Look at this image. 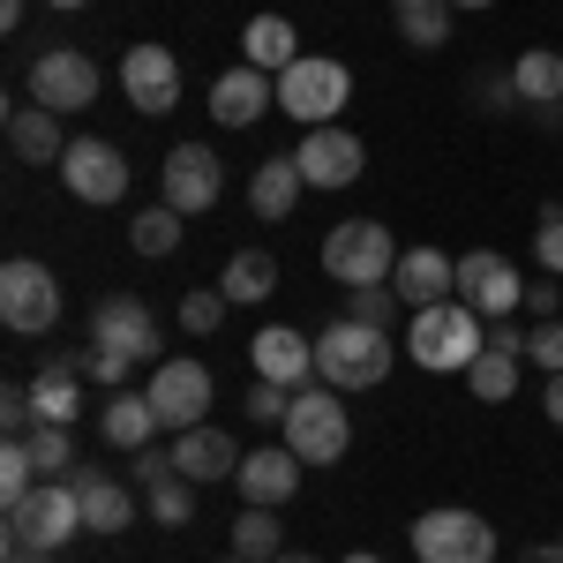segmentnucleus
Wrapping results in <instances>:
<instances>
[{"instance_id": "f257e3e1", "label": "nucleus", "mask_w": 563, "mask_h": 563, "mask_svg": "<svg viewBox=\"0 0 563 563\" xmlns=\"http://www.w3.org/2000/svg\"><path fill=\"white\" fill-rule=\"evenodd\" d=\"M406 353L435 368V376H451V368H474L481 353H488V323H481L466 301H435V308H413V323H406Z\"/></svg>"}, {"instance_id": "f03ea898", "label": "nucleus", "mask_w": 563, "mask_h": 563, "mask_svg": "<svg viewBox=\"0 0 563 563\" xmlns=\"http://www.w3.org/2000/svg\"><path fill=\"white\" fill-rule=\"evenodd\" d=\"M316 376L331 390H376L390 376V331H368V323L339 316V323L316 339Z\"/></svg>"}, {"instance_id": "7ed1b4c3", "label": "nucleus", "mask_w": 563, "mask_h": 563, "mask_svg": "<svg viewBox=\"0 0 563 563\" xmlns=\"http://www.w3.org/2000/svg\"><path fill=\"white\" fill-rule=\"evenodd\" d=\"M353 443V421H346V390H294V406H286V451L301 459V466H339Z\"/></svg>"}, {"instance_id": "20e7f679", "label": "nucleus", "mask_w": 563, "mask_h": 563, "mask_svg": "<svg viewBox=\"0 0 563 563\" xmlns=\"http://www.w3.org/2000/svg\"><path fill=\"white\" fill-rule=\"evenodd\" d=\"M76 533H84V504H76L68 481H38L23 504H8V549H45V556H60Z\"/></svg>"}, {"instance_id": "39448f33", "label": "nucleus", "mask_w": 563, "mask_h": 563, "mask_svg": "<svg viewBox=\"0 0 563 563\" xmlns=\"http://www.w3.org/2000/svg\"><path fill=\"white\" fill-rule=\"evenodd\" d=\"M353 98V68L346 60H323V53H301L286 76H278V106L301 121V129H331Z\"/></svg>"}, {"instance_id": "423d86ee", "label": "nucleus", "mask_w": 563, "mask_h": 563, "mask_svg": "<svg viewBox=\"0 0 563 563\" xmlns=\"http://www.w3.org/2000/svg\"><path fill=\"white\" fill-rule=\"evenodd\" d=\"M323 271H331L339 286H390V271H398L390 225H376V218L331 225V233H323Z\"/></svg>"}, {"instance_id": "0eeeda50", "label": "nucleus", "mask_w": 563, "mask_h": 563, "mask_svg": "<svg viewBox=\"0 0 563 563\" xmlns=\"http://www.w3.org/2000/svg\"><path fill=\"white\" fill-rule=\"evenodd\" d=\"M413 556L421 563H496V526L481 511H459V504L421 511L413 519Z\"/></svg>"}, {"instance_id": "6e6552de", "label": "nucleus", "mask_w": 563, "mask_h": 563, "mask_svg": "<svg viewBox=\"0 0 563 563\" xmlns=\"http://www.w3.org/2000/svg\"><path fill=\"white\" fill-rule=\"evenodd\" d=\"M0 323L23 331V339H45V331L60 323V278H53L45 263L15 256L0 271Z\"/></svg>"}, {"instance_id": "1a4fd4ad", "label": "nucleus", "mask_w": 563, "mask_h": 563, "mask_svg": "<svg viewBox=\"0 0 563 563\" xmlns=\"http://www.w3.org/2000/svg\"><path fill=\"white\" fill-rule=\"evenodd\" d=\"M98 98V60L84 45H45L31 60V106H53V113H84Z\"/></svg>"}, {"instance_id": "9d476101", "label": "nucleus", "mask_w": 563, "mask_h": 563, "mask_svg": "<svg viewBox=\"0 0 563 563\" xmlns=\"http://www.w3.org/2000/svg\"><path fill=\"white\" fill-rule=\"evenodd\" d=\"M60 180H68L76 203H121V196H129V158H121V143H106V135H76L68 158H60Z\"/></svg>"}, {"instance_id": "9b49d317", "label": "nucleus", "mask_w": 563, "mask_h": 563, "mask_svg": "<svg viewBox=\"0 0 563 563\" xmlns=\"http://www.w3.org/2000/svg\"><path fill=\"white\" fill-rule=\"evenodd\" d=\"M151 406H158V429H203L211 413V368L203 361H158L151 368Z\"/></svg>"}, {"instance_id": "f8f14e48", "label": "nucleus", "mask_w": 563, "mask_h": 563, "mask_svg": "<svg viewBox=\"0 0 563 563\" xmlns=\"http://www.w3.org/2000/svg\"><path fill=\"white\" fill-rule=\"evenodd\" d=\"M459 301L474 308L481 323H504V316L526 301V278L511 271V256H496V249H474V256L459 263Z\"/></svg>"}, {"instance_id": "ddd939ff", "label": "nucleus", "mask_w": 563, "mask_h": 563, "mask_svg": "<svg viewBox=\"0 0 563 563\" xmlns=\"http://www.w3.org/2000/svg\"><path fill=\"white\" fill-rule=\"evenodd\" d=\"M218 196H225V166H218L211 143H174L166 151V203H174L180 218L211 211Z\"/></svg>"}, {"instance_id": "4468645a", "label": "nucleus", "mask_w": 563, "mask_h": 563, "mask_svg": "<svg viewBox=\"0 0 563 563\" xmlns=\"http://www.w3.org/2000/svg\"><path fill=\"white\" fill-rule=\"evenodd\" d=\"M294 166H301L308 188H353L361 180V166H368V151H361V135L353 129H308L301 135V151H294Z\"/></svg>"}, {"instance_id": "2eb2a0df", "label": "nucleus", "mask_w": 563, "mask_h": 563, "mask_svg": "<svg viewBox=\"0 0 563 563\" xmlns=\"http://www.w3.org/2000/svg\"><path fill=\"white\" fill-rule=\"evenodd\" d=\"M121 90L135 113H174L180 106V60L166 45H129L121 53Z\"/></svg>"}, {"instance_id": "dca6fc26", "label": "nucleus", "mask_w": 563, "mask_h": 563, "mask_svg": "<svg viewBox=\"0 0 563 563\" xmlns=\"http://www.w3.org/2000/svg\"><path fill=\"white\" fill-rule=\"evenodd\" d=\"M271 106H278V76H263V68H249V60L225 68V76L211 84V121L218 129H256Z\"/></svg>"}, {"instance_id": "f3484780", "label": "nucleus", "mask_w": 563, "mask_h": 563, "mask_svg": "<svg viewBox=\"0 0 563 563\" xmlns=\"http://www.w3.org/2000/svg\"><path fill=\"white\" fill-rule=\"evenodd\" d=\"M90 346H113V353H129V361H151V353H158V316L135 301V294H113V301H98V316H90Z\"/></svg>"}, {"instance_id": "a211bd4d", "label": "nucleus", "mask_w": 563, "mask_h": 563, "mask_svg": "<svg viewBox=\"0 0 563 563\" xmlns=\"http://www.w3.org/2000/svg\"><path fill=\"white\" fill-rule=\"evenodd\" d=\"M390 294L406 308H435V301H459V263L443 249H406L398 271H390Z\"/></svg>"}, {"instance_id": "6ab92c4d", "label": "nucleus", "mask_w": 563, "mask_h": 563, "mask_svg": "<svg viewBox=\"0 0 563 563\" xmlns=\"http://www.w3.org/2000/svg\"><path fill=\"white\" fill-rule=\"evenodd\" d=\"M241 459H249V451H241V443H233L225 429H211V421H203V429H180V435H174V466L196 481V488H203V481L241 474Z\"/></svg>"}, {"instance_id": "aec40b11", "label": "nucleus", "mask_w": 563, "mask_h": 563, "mask_svg": "<svg viewBox=\"0 0 563 563\" xmlns=\"http://www.w3.org/2000/svg\"><path fill=\"white\" fill-rule=\"evenodd\" d=\"M256 376L263 384H286L301 390L308 376H316V339H301V331H286V323H271V331H256Z\"/></svg>"}, {"instance_id": "412c9836", "label": "nucleus", "mask_w": 563, "mask_h": 563, "mask_svg": "<svg viewBox=\"0 0 563 563\" xmlns=\"http://www.w3.org/2000/svg\"><path fill=\"white\" fill-rule=\"evenodd\" d=\"M68 143H76V135H60V113H53V106H15V113H8V151H15L23 166H60Z\"/></svg>"}, {"instance_id": "4be33fe9", "label": "nucleus", "mask_w": 563, "mask_h": 563, "mask_svg": "<svg viewBox=\"0 0 563 563\" xmlns=\"http://www.w3.org/2000/svg\"><path fill=\"white\" fill-rule=\"evenodd\" d=\"M68 488H76V504H84V533H121V526H135V496L121 481H106L98 466H76Z\"/></svg>"}, {"instance_id": "5701e85b", "label": "nucleus", "mask_w": 563, "mask_h": 563, "mask_svg": "<svg viewBox=\"0 0 563 563\" xmlns=\"http://www.w3.org/2000/svg\"><path fill=\"white\" fill-rule=\"evenodd\" d=\"M233 481H241L249 504H271V511H278V504H294V488H301V459H294L286 443H278V451H249Z\"/></svg>"}, {"instance_id": "b1692460", "label": "nucleus", "mask_w": 563, "mask_h": 563, "mask_svg": "<svg viewBox=\"0 0 563 563\" xmlns=\"http://www.w3.org/2000/svg\"><path fill=\"white\" fill-rule=\"evenodd\" d=\"M301 188H308V180H301V166H294V158H263L256 174H249V211L278 225V218H294Z\"/></svg>"}, {"instance_id": "393cba45", "label": "nucleus", "mask_w": 563, "mask_h": 563, "mask_svg": "<svg viewBox=\"0 0 563 563\" xmlns=\"http://www.w3.org/2000/svg\"><path fill=\"white\" fill-rule=\"evenodd\" d=\"M151 435H158L151 390H113V398H106V443H113V451H143Z\"/></svg>"}, {"instance_id": "a878e982", "label": "nucleus", "mask_w": 563, "mask_h": 563, "mask_svg": "<svg viewBox=\"0 0 563 563\" xmlns=\"http://www.w3.org/2000/svg\"><path fill=\"white\" fill-rule=\"evenodd\" d=\"M271 286H278V256H271V249H241V256H225V278H218V294H225L233 308L271 301Z\"/></svg>"}, {"instance_id": "bb28decb", "label": "nucleus", "mask_w": 563, "mask_h": 563, "mask_svg": "<svg viewBox=\"0 0 563 563\" xmlns=\"http://www.w3.org/2000/svg\"><path fill=\"white\" fill-rule=\"evenodd\" d=\"M294 45H301V38H294L286 15H256V23L241 31V53H249V68H263V76H286V68L301 60Z\"/></svg>"}, {"instance_id": "cd10ccee", "label": "nucleus", "mask_w": 563, "mask_h": 563, "mask_svg": "<svg viewBox=\"0 0 563 563\" xmlns=\"http://www.w3.org/2000/svg\"><path fill=\"white\" fill-rule=\"evenodd\" d=\"M511 84H519L526 106H563V53L556 45H526L511 60Z\"/></svg>"}, {"instance_id": "c85d7f7f", "label": "nucleus", "mask_w": 563, "mask_h": 563, "mask_svg": "<svg viewBox=\"0 0 563 563\" xmlns=\"http://www.w3.org/2000/svg\"><path fill=\"white\" fill-rule=\"evenodd\" d=\"M233 556H249V563L286 556V533H278V519H271V504H249V511L233 519Z\"/></svg>"}, {"instance_id": "c756f323", "label": "nucleus", "mask_w": 563, "mask_h": 563, "mask_svg": "<svg viewBox=\"0 0 563 563\" xmlns=\"http://www.w3.org/2000/svg\"><path fill=\"white\" fill-rule=\"evenodd\" d=\"M519 361H526V353L488 346V353L474 361V368H466V390H474V398H488V406H504V398L519 390Z\"/></svg>"}, {"instance_id": "7c9ffc66", "label": "nucleus", "mask_w": 563, "mask_h": 563, "mask_svg": "<svg viewBox=\"0 0 563 563\" xmlns=\"http://www.w3.org/2000/svg\"><path fill=\"white\" fill-rule=\"evenodd\" d=\"M129 249H135V256H174V249H180V211H174V203H151V211H135Z\"/></svg>"}, {"instance_id": "2f4dec72", "label": "nucleus", "mask_w": 563, "mask_h": 563, "mask_svg": "<svg viewBox=\"0 0 563 563\" xmlns=\"http://www.w3.org/2000/svg\"><path fill=\"white\" fill-rule=\"evenodd\" d=\"M451 15H459L451 0H429V8H406V15H398V38L413 45V53H435V45L451 38Z\"/></svg>"}, {"instance_id": "473e14b6", "label": "nucleus", "mask_w": 563, "mask_h": 563, "mask_svg": "<svg viewBox=\"0 0 563 563\" xmlns=\"http://www.w3.org/2000/svg\"><path fill=\"white\" fill-rule=\"evenodd\" d=\"M31 413H38V421H60V429H76V413H84L76 376H38V384H31Z\"/></svg>"}, {"instance_id": "72a5a7b5", "label": "nucleus", "mask_w": 563, "mask_h": 563, "mask_svg": "<svg viewBox=\"0 0 563 563\" xmlns=\"http://www.w3.org/2000/svg\"><path fill=\"white\" fill-rule=\"evenodd\" d=\"M151 519H158V526H188V519H196V481L166 474L158 488H151Z\"/></svg>"}, {"instance_id": "f704fd0d", "label": "nucleus", "mask_w": 563, "mask_h": 563, "mask_svg": "<svg viewBox=\"0 0 563 563\" xmlns=\"http://www.w3.org/2000/svg\"><path fill=\"white\" fill-rule=\"evenodd\" d=\"M398 294L390 286H346V316L353 323H368V331H390V316H398Z\"/></svg>"}, {"instance_id": "c9c22d12", "label": "nucleus", "mask_w": 563, "mask_h": 563, "mask_svg": "<svg viewBox=\"0 0 563 563\" xmlns=\"http://www.w3.org/2000/svg\"><path fill=\"white\" fill-rule=\"evenodd\" d=\"M23 443H31V459H38V474H45V481L60 474V466H68V459H76V435L60 429V421H38V429L23 435Z\"/></svg>"}, {"instance_id": "e433bc0d", "label": "nucleus", "mask_w": 563, "mask_h": 563, "mask_svg": "<svg viewBox=\"0 0 563 563\" xmlns=\"http://www.w3.org/2000/svg\"><path fill=\"white\" fill-rule=\"evenodd\" d=\"M225 294H218V286H196V294H188V301H180V331H196V339H211L218 323H225Z\"/></svg>"}, {"instance_id": "4c0bfd02", "label": "nucleus", "mask_w": 563, "mask_h": 563, "mask_svg": "<svg viewBox=\"0 0 563 563\" xmlns=\"http://www.w3.org/2000/svg\"><path fill=\"white\" fill-rule=\"evenodd\" d=\"M533 256H541V271H549V278H563V203H549V211H541V225H533Z\"/></svg>"}, {"instance_id": "58836bf2", "label": "nucleus", "mask_w": 563, "mask_h": 563, "mask_svg": "<svg viewBox=\"0 0 563 563\" xmlns=\"http://www.w3.org/2000/svg\"><path fill=\"white\" fill-rule=\"evenodd\" d=\"M526 361H533L541 376H563V323H533V339H526Z\"/></svg>"}, {"instance_id": "ea45409f", "label": "nucleus", "mask_w": 563, "mask_h": 563, "mask_svg": "<svg viewBox=\"0 0 563 563\" xmlns=\"http://www.w3.org/2000/svg\"><path fill=\"white\" fill-rule=\"evenodd\" d=\"M474 98H481V113H511V106H526L519 84H511V68H504V76H481Z\"/></svg>"}, {"instance_id": "a19ab883", "label": "nucleus", "mask_w": 563, "mask_h": 563, "mask_svg": "<svg viewBox=\"0 0 563 563\" xmlns=\"http://www.w3.org/2000/svg\"><path fill=\"white\" fill-rule=\"evenodd\" d=\"M286 406H294V390H286V384H256V390H249V421H263V429L286 421Z\"/></svg>"}, {"instance_id": "79ce46f5", "label": "nucleus", "mask_w": 563, "mask_h": 563, "mask_svg": "<svg viewBox=\"0 0 563 563\" xmlns=\"http://www.w3.org/2000/svg\"><path fill=\"white\" fill-rule=\"evenodd\" d=\"M0 421H8V435H31V429H38V413H31V390H23V384L0 390Z\"/></svg>"}, {"instance_id": "37998d69", "label": "nucleus", "mask_w": 563, "mask_h": 563, "mask_svg": "<svg viewBox=\"0 0 563 563\" xmlns=\"http://www.w3.org/2000/svg\"><path fill=\"white\" fill-rule=\"evenodd\" d=\"M129 368H135L129 353H113V346H90V376H98L106 390H121V384H129Z\"/></svg>"}, {"instance_id": "c03bdc74", "label": "nucleus", "mask_w": 563, "mask_h": 563, "mask_svg": "<svg viewBox=\"0 0 563 563\" xmlns=\"http://www.w3.org/2000/svg\"><path fill=\"white\" fill-rule=\"evenodd\" d=\"M526 308H533L541 323H556V308H563V286H526Z\"/></svg>"}, {"instance_id": "a18cd8bd", "label": "nucleus", "mask_w": 563, "mask_h": 563, "mask_svg": "<svg viewBox=\"0 0 563 563\" xmlns=\"http://www.w3.org/2000/svg\"><path fill=\"white\" fill-rule=\"evenodd\" d=\"M541 406H549V421L563 429V376H549V384H541Z\"/></svg>"}, {"instance_id": "49530a36", "label": "nucleus", "mask_w": 563, "mask_h": 563, "mask_svg": "<svg viewBox=\"0 0 563 563\" xmlns=\"http://www.w3.org/2000/svg\"><path fill=\"white\" fill-rule=\"evenodd\" d=\"M526 563H563V541H533V549H526Z\"/></svg>"}, {"instance_id": "de8ad7c7", "label": "nucleus", "mask_w": 563, "mask_h": 563, "mask_svg": "<svg viewBox=\"0 0 563 563\" xmlns=\"http://www.w3.org/2000/svg\"><path fill=\"white\" fill-rule=\"evenodd\" d=\"M23 23V0H0V31H15Z\"/></svg>"}, {"instance_id": "09e8293b", "label": "nucleus", "mask_w": 563, "mask_h": 563, "mask_svg": "<svg viewBox=\"0 0 563 563\" xmlns=\"http://www.w3.org/2000/svg\"><path fill=\"white\" fill-rule=\"evenodd\" d=\"M8 563H53L45 549H8Z\"/></svg>"}, {"instance_id": "8fccbe9b", "label": "nucleus", "mask_w": 563, "mask_h": 563, "mask_svg": "<svg viewBox=\"0 0 563 563\" xmlns=\"http://www.w3.org/2000/svg\"><path fill=\"white\" fill-rule=\"evenodd\" d=\"M278 563H316V556H301V549H286V556H278Z\"/></svg>"}, {"instance_id": "3c124183", "label": "nucleus", "mask_w": 563, "mask_h": 563, "mask_svg": "<svg viewBox=\"0 0 563 563\" xmlns=\"http://www.w3.org/2000/svg\"><path fill=\"white\" fill-rule=\"evenodd\" d=\"M390 8H398V15H406V8H429V0H390Z\"/></svg>"}, {"instance_id": "603ef678", "label": "nucleus", "mask_w": 563, "mask_h": 563, "mask_svg": "<svg viewBox=\"0 0 563 563\" xmlns=\"http://www.w3.org/2000/svg\"><path fill=\"white\" fill-rule=\"evenodd\" d=\"M451 8H496V0H451Z\"/></svg>"}, {"instance_id": "864d4df0", "label": "nucleus", "mask_w": 563, "mask_h": 563, "mask_svg": "<svg viewBox=\"0 0 563 563\" xmlns=\"http://www.w3.org/2000/svg\"><path fill=\"white\" fill-rule=\"evenodd\" d=\"M346 563H384V556H368V549H361V556H346Z\"/></svg>"}, {"instance_id": "5fc2aeb1", "label": "nucleus", "mask_w": 563, "mask_h": 563, "mask_svg": "<svg viewBox=\"0 0 563 563\" xmlns=\"http://www.w3.org/2000/svg\"><path fill=\"white\" fill-rule=\"evenodd\" d=\"M45 8H84V0H45Z\"/></svg>"}, {"instance_id": "6e6d98bb", "label": "nucleus", "mask_w": 563, "mask_h": 563, "mask_svg": "<svg viewBox=\"0 0 563 563\" xmlns=\"http://www.w3.org/2000/svg\"><path fill=\"white\" fill-rule=\"evenodd\" d=\"M225 563H249V556H225Z\"/></svg>"}]
</instances>
